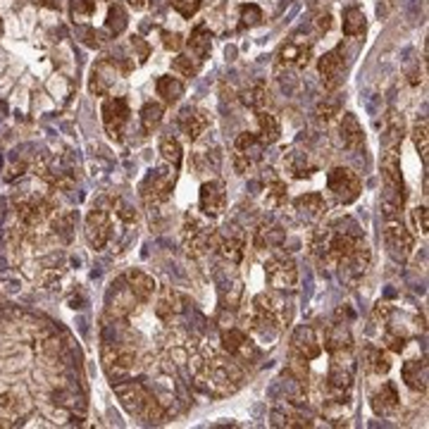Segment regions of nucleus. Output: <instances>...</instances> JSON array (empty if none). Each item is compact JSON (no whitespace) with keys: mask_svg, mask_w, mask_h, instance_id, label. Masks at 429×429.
I'll list each match as a JSON object with an SVG mask.
<instances>
[{"mask_svg":"<svg viewBox=\"0 0 429 429\" xmlns=\"http://www.w3.org/2000/svg\"><path fill=\"white\" fill-rule=\"evenodd\" d=\"M360 239H362L360 227L355 225L350 217L334 220V222H329L327 227L315 232L312 244H310L312 258H315L319 265H324V268H336Z\"/></svg>","mask_w":429,"mask_h":429,"instance_id":"f257e3e1","label":"nucleus"},{"mask_svg":"<svg viewBox=\"0 0 429 429\" xmlns=\"http://www.w3.org/2000/svg\"><path fill=\"white\" fill-rule=\"evenodd\" d=\"M193 377H196V386L203 389L205 394L229 396L244 382V370L232 358L210 353L205 360H196Z\"/></svg>","mask_w":429,"mask_h":429,"instance_id":"f03ea898","label":"nucleus"},{"mask_svg":"<svg viewBox=\"0 0 429 429\" xmlns=\"http://www.w3.org/2000/svg\"><path fill=\"white\" fill-rule=\"evenodd\" d=\"M353 382H355V360L350 348L331 353L329 374L324 379V401L348 403Z\"/></svg>","mask_w":429,"mask_h":429,"instance_id":"7ed1b4c3","label":"nucleus"},{"mask_svg":"<svg viewBox=\"0 0 429 429\" xmlns=\"http://www.w3.org/2000/svg\"><path fill=\"white\" fill-rule=\"evenodd\" d=\"M114 394L119 396V403L129 415L143 418L148 422H162L165 418V408L141 382H124L114 386Z\"/></svg>","mask_w":429,"mask_h":429,"instance_id":"20e7f679","label":"nucleus"},{"mask_svg":"<svg viewBox=\"0 0 429 429\" xmlns=\"http://www.w3.org/2000/svg\"><path fill=\"white\" fill-rule=\"evenodd\" d=\"M282 303L270 293H258L251 303L249 329L260 341H272L282 329Z\"/></svg>","mask_w":429,"mask_h":429,"instance_id":"39448f33","label":"nucleus"},{"mask_svg":"<svg viewBox=\"0 0 429 429\" xmlns=\"http://www.w3.org/2000/svg\"><path fill=\"white\" fill-rule=\"evenodd\" d=\"M215 229L208 222L198 220L193 215L184 217V229H181V239H184V249L191 258H203L215 249Z\"/></svg>","mask_w":429,"mask_h":429,"instance_id":"423d86ee","label":"nucleus"},{"mask_svg":"<svg viewBox=\"0 0 429 429\" xmlns=\"http://www.w3.org/2000/svg\"><path fill=\"white\" fill-rule=\"evenodd\" d=\"M327 191L336 205H350L358 201L362 181L350 167H331L327 172Z\"/></svg>","mask_w":429,"mask_h":429,"instance_id":"0eeeda50","label":"nucleus"},{"mask_svg":"<svg viewBox=\"0 0 429 429\" xmlns=\"http://www.w3.org/2000/svg\"><path fill=\"white\" fill-rule=\"evenodd\" d=\"M174 184H177V172H174V167L172 165L158 167V170H153L146 179H143V184H141L143 201H146L148 205H158V203L170 201Z\"/></svg>","mask_w":429,"mask_h":429,"instance_id":"6e6552de","label":"nucleus"},{"mask_svg":"<svg viewBox=\"0 0 429 429\" xmlns=\"http://www.w3.org/2000/svg\"><path fill=\"white\" fill-rule=\"evenodd\" d=\"M265 279L277 291H291L298 284V268L291 256H272L265 263Z\"/></svg>","mask_w":429,"mask_h":429,"instance_id":"1a4fd4ad","label":"nucleus"},{"mask_svg":"<svg viewBox=\"0 0 429 429\" xmlns=\"http://www.w3.org/2000/svg\"><path fill=\"white\" fill-rule=\"evenodd\" d=\"M384 244H386V251H389V256L394 258L396 263H406V260L413 256L415 237L408 232V227L401 222V217H396V220H386Z\"/></svg>","mask_w":429,"mask_h":429,"instance_id":"9d476101","label":"nucleus"},{"mask_svg":"<svg viewBox=\"0 0 429 429\" xmlns=\"http://www.w3.org/2000/svg\"><path fill=\"white\" fill-rule=\"evenodd\" d=\"M370 263H372V251H370V246H367L365 237H362L358 244L350 249L348 256L343 258L339 265H336V268L341 270V279L346 284H350V286H355V284L365 277Z\"/></svg>","mask_w":429,"mask_h":429,"instance_id":"9b49d317","label":"nucleus"},{"mask_svg":"<svg viewBox=\"0 0 429 429\" xmlns=\"http://www.w3.org/2000/svg\"><path fill=\"white\" fill-rule=\"evenodd\" d=\"M263 150H265V143L260 141L258 134H251V131H241L234 141V170L239 174H246L251 170L256 162L263 160Z\"/></svg>","mask_w":429,"mask_h":429,"instance_id":"f8f14e48","label":"nucleus"},{"mask_svg":"<svg viewBox=\"0 0 429 429\" xmlns=\"http://www.w3.org/2000/svg\"><path fill=\"white\" fill-rule=\"evenodd\" d=\"M100 114H103V126H105L107 136L110 138H122L124 134V126L129 122V103L122 95H112V98H105L103 100V107H100Z\"/></svg>","mask_w":429,"mask_h":429,"instance_id":"ddd939ff","label":"nucleus"},{"mask_svg":"<svg viewBox=\"0 0 429 429\" xmlns=\"http://www.w3.org/2000/svg\"><path fill=\"white\" fill-rule=\"evenodd\" d=\"M198 208L205 217L215 220L227 210V186L222 179H210L201 184V193H198Z\"/></svg>","mask_w":429,"mask_h":429,"instance_id":"4468645a","label":"nucleus"},{"mask_svg":"<svg viewBox=\"0 0 429 429\" xmlns=\"http://www.w3.org/2000/svg\"><path fill=\"white\" fill-rule=\"evenodd\" d=\"M84 234H86V241L93 251H103L107 246V241L112 237V222H110V213L103 208H93L86 215V225H84Z\"/></svg>","mask_w":429,"mask_h":429,"instance_id":"2eb2a0df","label":"nucleus"},{"mask_svg":"<svg viewBox=\"0 0 429 429\" xmlns=\"http://www.w3.org/2000/svg\"><path fill=\"white\" fill-rule=\"evenodd\" d=\"M312 55V46L310 41L303 39V36H291L289 41H284L279 53H277V62L282 67H291V70H303L308 67Z\"/></svg>","mask_w":429,"mask_h":429,"instance_id":"dca6fc26","label":"nucleus"},{"mask_svg":"<svg viewBox=\"0 0 429 429\" xmlns=\"http://www.w3.org/2000/svg\"><path fill=\"white\" fill-rule=\"evenodd\" d=\"M136 350L131 346H124V343H107L103 348V362H105V370L110 372V377H122V374L131 372L136 367Z\"/></svg>","mask_w":429,"mask_h":429,"instance_id":"f3484780","label":"nucleus"},{"mask_svg":"<svg viewBox=\"0 0 429 429\" xmlns=\"http://www.w3.org/2000/svg\"><path fill=\"white\" fill-rule=\"evenodd\" d=\"M319 77H322L324 88L334 91L339 88V84L343 81V72H346V55H343V46H336L331 51L324 53L317 62Z\"/></svg>","mask_w":429,"mask_h":429,"instance_id":"a211bd4d","label":"nucleus"},{"mask_svg":"<svg viewBox=\"0 0 429 429\" xmlns=\"http://www.w3.org/2000/svg\"><path fill=\"white\" fill-rule=\"evenodd\" d=\"M291 353L303 360H317L322 355V339L310 324H301L291 334Z\"/></svg>","mask_w":429,"mask_h":429,"instance_id":"6ab92c4d","label":"nucleus"},{"mask_svg":"<svg viewBox=\"0 0 429 429\" xmlns=\"http://www.w3.org/2000/svg\"><path fill=\"white\" fill-rule=\"evenodd\" d=\"M15 210L20 217V225L24 229H34L51 215V205L36 196H20L15 198Z\"/></svg>","mask_w":429,"mask_h":429,"instance_id":"aec40b11","label":"nucleus"},{"mask_svg":"<svg viewBox=\"0 0 429 429\" xmlns=\"http://www.w3.org/2000/svg\"><path fill=\"white\" fill-rule=\"evenodd\" d=\"M222 348H225V353L234 355V358H241V360L258 358L256 343L249 339V334H246L244 329H237V327H229L222 331Z\"/></svg>","mask_w":429,"mask_h":429,"instance_id":"412c9836","label":"nucleus"},{"mask_svg":"<svg viewBox=\"0 0 429 429\" xmlns=\"http://www.w3.org/2000/svg\"><path fill=\"white\" fill-rule=\"evenodd\" d=\"M119 77V65L114 60H98L91 70V81H88V91L93 95H107L110 88L114 86Z\"/></svg>","mask_w":429,"mask_h":429,"instance_id":"4be33fe9","label":"nucleus"},{"mask_svg":"<svg viewBox=\"0 0 429 429\" xmlns=\"http://www.w3.org/2000/svg\"><path fill=\"white\" fill-rule=\"evenodd\" d=\"M215 251L222 260H227V263H232V265H239L246 256L244 234L234 232V229H229L225 234H215Z\"/></svg>","mask_w":429,"mask_h":429,"instance_id":"5701e85b","label":"nucleus"},{"mask_svg":"<svg viewBox=\"0 0 429 429\" xmlns=\"http://www.w3.org/2000/svg\"><path fill=\"white\" fill-rule=\"evenodd\" d=\"M370 408L377 418H394L401 408V398H398V389L396 384L384 382L377 391L370 394Z\"/></svg>","mask_w":429,"mask_h":429,"instance_id":"b1692460","label":"nucleus"},{"mask_svg":"<svg viewBox=\"0 0 429 429\" xmlns=\"http://www.w3.org/2000/svg\"><path fill=\"white\" fill-rule=\"evenodd\" d=\"M293 210L303 222H319L324 217L327 203H324L322 193H303L293 201Z\"/></svg>","mask_w":429,"mask_h":429,"instance_id":"393cba45","label":"nucleus"},{"mask_svg":"<svg viewBox=\"0 0 429 429\" xmlns=\"http://www.w3.org/2000/svg\"><path fill=\"white\" fill-rule=\"evenodd\" d=\"M360 362L362 370L367 374H374V377H382V374H389L391 370V355L386 353L384 348L374 346V343H367L360 353Z\"/></svg>","mask_w":429,"mask_h":429,"instance_id":"a878e982","label":"nucleus"},{"mask_svg":"<svg viewBox=\"0 0 429 429\" xmlns=\"http://www.w3.org/2000/svg\"><path fill=\"white\" fill-rule=\"evenodd\" d=\"M208 126H210V119L203 110H198V107H186V110H181L179 129L184 131L189 141H198V138L208 131Z\"/></svg>","mask_w":429,"mask_h":429,"instance_id":"bb28decb","label":"nucleus"},{"mask_svg":"<svg viewBox=\"0 0 429 429\" xmlns=\"http://www.w3.org/2000/svg\"><path fill=\"white\" fill-rule=\"evenodd\" d=\"M284 172L293 179H305V177H312V174L317 172V165H312L310 162V153L291 148L286 155H284Z\"/></svg>","mask_w":429,"mask_h":429,"instance_id":"cd10ccee","label":"nucleus"},{"mask_svg":"<svg viewBox=\"0 0 429 429\" xmlns=\"http://www.w3.org/2000/svg\"><path fill=\"white\" fill-rule=\"evenodd\" d=\"M401 377H403V384L408 389L418 391V394H425L427 391V379H429V370H427V362L425 360H406L401 367Z\"/></svg>","mask_w":429,"mask_h":429,"instance_id":"c85d7f7f","label":"nucleus"},{"mask_svg":"<svg viewBox=\"0 0 429 429\" xmlns=\"http://www.w3.org/2000/svg\"><path fill=\"white\" fill-rule=\"evenodd\" d=\"M126 286L131 289V293L136 296L138 303H148L153 298V293L158 291V284L150 275H146L143 270H131L126 275Z\"/></svg>","mask_w":429,"mask_h":429,"instance_id":"c756f323","label":"nucleus"},{"mask_svg":"<svg viewBox=\"0 0 429 429\" xmlns=\"http://www.w3.org/2000/svg\"><path fill=\"white\" fill-rule=\"evenodd\" d=\"M181 310H184L181 296L177 291H172V289H162L160 296L155 298V315H158L162 322H172V317H177Z\"/></svg>","mask_w":429,"mask_h":429,"instance_id":"7c9ffc66","label":"nucleus"},{"mask_svg":"<svg viewBox=\"0 0 429 429\" xmlns=\"http://www.w3.org/2000/svg\"><path fill=\"white\" fill-rule=\"evenodd\" d=\"M324 348H327L329 353L353 348V336H350L348 322H341V319H336L334 324H329V327H327V334H324Z\"/></svg>","mask_w":429,"mask_h":429,"instance_id":"2f4dec72","label":"nucleus"},{"mask_svg":"<svg viewBox=\"0 0 429 429\" xmlns=\"http://www.w3.org/2000/svg\"><path fill=\"white\" fill-rule=\"evenodd\" d=\"M186 44H189L193 58L203 62L210 55V48H213V32L208 29V24H196L191 36L186 39Z\"/></svg>","mask_w":429,"mask_h":429,"instance_id":"473e14b6","label":"nucleus"},{"mask_svg":"<svg viewBox=\"0 0 429 429\" xmlns=\"http://www.w3.org/2000/svg\"><path fill=\"white\" fill-rule=\"evenodd\" d=\"M339 134H341V141L346 148H358L362 141H365V134H362V126L358 122L353 112H343L341 114V122H339Z\"/></svg>","mask_w":429,"mask_h":429,"instance_id":"72a5a7b5","label":"nucleus"},{"mask_svg":"<svg viewBox=\"0 0 429 429\" xmlns=\"http://www.w3.org/2000/svg\"><path fill=\"white\" fill-rule=\"evenodd\" d=\"M270 174H265V205L268 208H282L289 201V191L286 184L277 177L275 170H268Z\"/></svg>","mask_w":429,"mask_h":429,"instance_id":"f704fd0d","label":"nucleus"},{"mask_svg":"<svg viewBox=\"0 0 429 429\" xmlns=\"http://www.w3.org/2000/svg\"><path fill=\"white\" fill-rule=\"evenodd\" d=\"M403 136H406V126H403V117H401V114H396V112H391V114H389V119H386L384 134H382L384 150H401Z\"/></svg>","mask_w":429,"mask_h":429,"instance_id":"c9c22d12","label":"nucleus"},{"mask_svg":"<svg viewBox=\"0 0 429 429\" xmlns=\"http://www.w3.org/2000/svg\"><path fill=\"white\" fill-rule=\"evenodd\" d=\"M282 134V124L277 119V114H272L268 110L258 112V138L265 143V146H272L275 141H279Z\"/></svg>","mask_w":429,"mask_h":429,"instance_id":"e433bc0d","label":"nucleus"},{"mask_svg":"<svg viewBox=\"0 0 429 429\" xmlns=\"http://www.w3.org/2000/svg\"><path fill=\"white\" fill-rule=\"evenodd\" d=\"M136 296L131 293V289L129 286H119V289H114V293H112V298H110V308H107V310H110V315L112 317H126L129 315L131 310H134L136 308Z\"/></svg>","mask_w":429,"mask_h":429,"instance_id":"4c0bfd02","label":"nucleus"},{"mask_svg":"<svg viewBox=\"0 0 429 429\" xmlns=\"http://www.w3.org/2000/svg\"><path fill=\"white\" fill-rule=\"evenodd\" d=\"M155 91H158V95L167 103V105H174V103L181 100V95H184L186 88H184V81H179L177 77L162 74L158 84H155Z\"/></svg>","mask_w":429,"mask_h":429,"instance_id":"58836bf2","label":"nucleus"},{"mask_svg":"<svg viewBox=\"0 0 429 429\" xmlns=\"http://www.w3.org/2000/svg\"><path fill=\"white\" fill-rule=\"evenodd\" d=\"M286 241V232L282 227H268L263 225L256 232V249L258 251H265V249H279V246Z\"/></svg>","mask_w":429,"mask_h":429,"instance_id":"ea45409f","label":"nucleus"},{"mask_svg":"<svg viewBox=\"0 0 429 429\" xmlns=\"http://www.w3.org/2000/svg\"><path fill=\"white\" fill-rule=\"evenodd\" d=\"M270 425L272 427H286V429L312 427V420L305 418V415H301V413H296V410H272Z\"/></svg>","mask_w":429,"mask_h":429,"instance_id":"a19ab883","label":"nucleus"},{"mask_svg":"<svg viewBox=\"0 0 429 429\" xmlns=\"http://www.w3.org/2000/svg\"><path fill=\"white\" fill-rule=\"evenodd\" d=\"M160 155L162 160L167 162V165H172L174 170H179L181 167V160H184V150H181V143L177 136L167 134L160 138Z\"/></svg>","mask_w":429,"mask_h":429,"instance_id":"79ce46f5","label":"nucleus"},{"mask_svg":"<svg viewBox=\"0 0 429 429\" xmlns=\"http://www.w3.org/2000/svg\"><path fill=\"white\" fill-rule=\"evenodd\" d=\"M162 117H165V107L155 100H148L146 105L141 107V126L146 134H153L155 129L162 124Z\"/></svg>","mask_w":429,"mask_h":429,"instance_id":"37998d69","label":"nucleus"},{"mask_svg":"<svg viewBox=\"0 0 429 429\" xmlns=\"http://www.w3.org/2000/svg\"><path fill=\"white\" fill-rule=\"evenodd\" d=\"M241 100H244V105H249L256 112H260V110H265V107H268L270 91H268L265 84H253V86H249L244 93H241Z\"/></svg>","mask_w":429,"mask_h":429,"instance_id":"c03bdc74","label":"nucleus"},{"mask_svg":"<svg viewBox=\"0 0 429 429\" xmlns=\"http://www.w3.org/2000/svg\"><path fill=\"white\" fill-rule=\"evenodd\" d=\"M98 8H100V0H70L72 20L77 24H86L88 20H93Z\"/></svg>","mask_w":429,"mask_h":429,"instance_id":"a18cd8bd","label":"nucleus"},{"mask_svg":"<svg viewBox=\"0 0 429 429\" xmlns=\"http://www.w3.org/2000/svg\"><path fill=\"white\" fill-rule=\"evenodd\" d=\"M126 24H129V20H126V10L119 3L110 5V8H107V17H105V32L110 36H119L126 29Z\"/></svg>","mask_w":429,"mask_h":429,"instance_id":"49530a36","label":"nucleus"},{"mask_svg":"<svg viewBox=\"0 0 429 429\" xmlns=\"http://www.w3.org/2000/svg\"><path fill=\"white\" fill-rule=\"evenodd\" d=\"M365 32V15L360 8H346L343 10V34L348 39H355Z\"/></svg>","mask_w":429,"mask_h":429,"instance_id":"de8ad7c7","label":"nucleus"},{"mask_svg":"<svg viewBox=\"0 0 429 429\" xmlns=\"http://www.w3.org/2000/svg\"><path fill=\"white\" fill-rule=\"evenodd\" d=\"M241 296H244V282L234 279L232 284H227V286L222 289L220 303H222L225 310H237L239 303H241Z\"/></svg>","mask_w":429,"mask_h":429,"instance_id":"09e8293b","label":"nucleus"},{"mask_svg":"<svg viewBox=\"0 0 429 429\" xmlns=\"http://www.w3.org/2000/svg\"><path fill=\"white\" fill-rule=\"evenodd\" d=\"M239 20H241L239 22L241 29H253L263 22V10H260V5L256 3H244L239 8Z\"/></svg>","mask_w":429,"mask_h":429,"instance_id":"8fccbe9b","label":"nucleus"},{"mask_svg":"<svg viewBox=\"0 0 429 429\" xmlns=\"http://www.w3.org/2000/svg\"><path fill=\"white\" fill-rule=\"evenodd\" d=\"M27 401L20 398L17 394H0V410H3L5 415H12V418H17V415H24L27 413Z\"/></svg>","mask_w":429,"mask_h":429,"instance_id":"3c124183","label":"nucleus"},{"mask_svg":"<svg viewBox=\"0 0 429 429\" xmlns=\"http://www.w3.org/2000/svg\"><path fill=\"white\" fill-rule=\"evenodd\" d=\"M410 136H413V143L415 148H418L422 162L427 165V119H418V122L413 124V131H410Z\"/></svg>","mask_w":429,"mask_h":429,"instance_id":"603ef678","label":"nucleus"},{"mask_svg":"<svg viewBox=\"0 0 429 429\" xmlns=\"http://www.w3.org/2000/svg\"><path fill=\"white\" fill-rule=\"evenodd\" d=\"M172 70L181 77H196L198 74V62H193L189 55H177L172 60Z\"/></svg>","mask_w":429,"mask_h":429,"instance_id":"864d4df0","label":"nucleus"},{"mask_svg":"<svg viewBox=\"0 0 429 429\" xmlns=\"http://www.w3.org/2000/svg\"><path fill=\"white\" fill-rule=\"evenodd\" d=\"M172 8L179 12L184 20H191V17L198 15V10H201L203 0H170Z\"/></svg>","mask_w":429,"mask_h":429,"instance_id":"5fc2aeb1","label":"nucleus"},{"mask_svg":"<svg viewBox=\"0 0 429 429\" xmlns=\"http://www.w3.org/2000/svg\"><path fill=\"white\" fill-rule=\"evenodd\" d=\"M413 227L415 232L422 234V237H427V229H429V213L425 205H418V208L413 210Z\"/></svg>","mask_w":429,"mask_h":429,"instance_id":"6e6d98bb","label":"nucleus"},{"mask_svg":"<svg viewBox=\"0 0 429 429\" xmlns=\"http://www.w3.org/2000/svg\"><path fill=\"white\" fill-rule=\"evenodd\" d=\"M339 114V100H329V103H322V105L317 107V119L319 122H331V119Z\"/></svg>","mask_w":429,"mask_h":429,"instance_id":"4d7b16f0","label":"nucleus"},{"mask_svg":"<svg viewBox=\"0 0 429 429\" xmlns=\"http://www.w3.org/2000/svg\"><path fill=\"white\" fill-rule=\"evenodd\" d=\"M114 213H117L119 220H124L126 225L136 222V210H131V205H126L122 198H117V201H114Z\"/></svg>","mask_w":429,"mask_h":429,"instance_id":"13d9d810","label":"nucleus"},{"mask_svg":"<svg viewBox=\"0 0 429 429\" xmlns=\"http://www.w3.org/2000/svg\"><path fill=\"white\" fill-rule=\"evenodd\" d=\"M162 46L167 48V51H181V46H184V39H181V34L177 32H162Z\"/></svg>","mask_w":429,"mask_h":429,"instance_id":"bf43d9fd","label":"nucleus"},{"mask_svg":"<svg viewBox=\"0 0 429 429\" xmlns=\"http://www.w3.org/2000/svg\"><path fill=\"white\" fill-rule=\"evenodd\" d=\"M315 24H317V29H319L322 34L329 32V29H331V15H329V12H324V15H317Z\"/></svg>","mask_w":429,"mask_h":429,"instance_id":"052dcab7","label":"nucleus"},{"mask_svg":"<svg viewBox=\"0 0 429 429\" xmlns=\"http://www.w3.org/2000/svg\"><path fill=\"white\" fill-rule=\"evenodd\" d=\"M129 5L134 10H143V8H146V0H129Z\"/></svg>","mask_w":429,"mask_h":429,"instance_id":"680f3d73","label":"nucleus"},{"mask_svg":"<svg viewBox=\"0 0 429 429\" xmlns=\"http://www.w3.org/2000/svg\"><path fill=\"white\" fill-rule=\"evenodd\" d=\"M0 27H3V24H0Z\"/></svg>","mask_w":429,"mask_h":429,"instance_id":"e2e57ef3","label":"nucleus"}]
</instances>
